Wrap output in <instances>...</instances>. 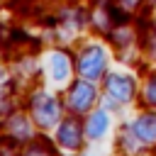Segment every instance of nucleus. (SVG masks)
I'll return each mask as SVG.
<instances>
[{
  "label": "nucleus",
  "mask_w": 156,
  "mask_h": 156,
  "mask_svg": "<svg viewBox=\"0 0 156 156\" xmlns=\"http://www.w3.org/2000/svg\"><path fill=\"white\" fill-rule=\"evenodd\" d=\"M76 66H78V73L85 76L88 80H98L107 66V56H105V49L98 46V44H88L83 46V51L78 54L76 58Z\"/></svg>",
  "instance_id": "f257e3e1"
},
{
  "label": "nucleus",
  "mask_w": 156,
  "mask_h": 156,
  "mask_svg": "<svg viewBox=\"0 0 156 156\" xmlns=\"http://www.w3.org/2000/svg\"><path fill=\"white\" fill-rule=\"evenodd\" d=\"M32 115H34V122L44 129L54 127L58 122V115H61V102L54 98V95H46V93H37L34 100H32Z\"/></svg>",
  "instance_id": "f03ea898"
},
{
  "label": "nucleus",
  "mask_w": 156,
  "mask_h": 156,
  "mask_svg": "<svg viewBox=\"0 0 156 156\" xmlns=\"http://www.w3.org/2000/svg\"><path fill=\"white\" fill-rule=\"evenodd\" d=\"M95 102V85L88 80H76L68 90V107L73 112H85Z\"/></svg>",
  "instance_id": "7ed1b4c3"
},
{
  "label": "nucleus",
  "mask_w": 156,
  "mask_h": 156,
  "mask_svg": "<svg viewBox=\"0 0 156 156\" xmlns=\"http://www.w3.org/2000/svg\"><path fill=\"white\" fill-rule=\"evenodd\" d=\"M107 93H110V100H117V102H132L134 93H136V83L132 76H124V73H112L107 78Z\"/></svg>",
  "instance_id": "20e7f679"
},
{
  "label": "nucleus",
  "mask_w": 156,
  "mask_h": 156,
  "mask_svg": "<svg viewBox=\"0 0 156 156\" xmlns=\"http://www.w3.org/2000/svg\"><path fill=\"white\" fill-rule=\"evenodd\" d=\"M80 134H83V129H80V122H78L76 117H66V119L56 127V141H58L63 149H68V151L80 149V144H83Z\"/></svg>",
  "instance_id": "39448f33"
},
{
  "label": "nucleus",
  "mask_w": 156,
  "mask_h": 156,
  "mask_svg": "<svg viewBox=\"0 0 156 156\" xmlns=\"http://www.w3.org/2000/svg\"><path fill=\"white\" fill-rule=\"evenodd\" d=\"M68 76H71V61H68V56L63 51H54L49 56V78L56 85H61V83L68 80Z\"/></svg>",
  "instance_id": "423d86ee"
},
{
  "label": "nucleus",
  "mask_w": 156,
  "mask_h": 156,
  "mask_svg": "<svg viewBox=\"0 0 156 156\" xmlns=\"http://www.w3.org/2000/svg\"><path fill=\"white\" fill-rule=\"evenodd\" d=\"M132 132L144 144L156 141V115H141V117H136L132 122Z\"/></svg>",
  "instance_id": "0eeeda50"
},
{
  "label": "nucleus",
  "mask_w": 156,
  "mask_h": 156,
  "mask_svg": "<svg viewBox=\"0 0 156 156\" xmlns=\"http://www.w3.org/2000/svg\"><path fill=\"white\" fill-rule=\"evenodd\" d=\"M107 129H110V117H107V112H105V110L93 112L90 119H88V124H85V134H88V139L98 141V139L105 136Z\"/></svg>",
  "instance_id": "6e6552de"
},
{
  "label": "nucleus",
  "mask_w": 156,
  "mask_h": 156,
  "mask_svg": "<svg viewBox=\"0 0 156 156\" xmlns=\"http://www.w3.org/2000/svg\"><path fill=\"white\" fill-rule=\"evenodd\" d=\"M144 100L149 105H156V78H151L146 83V90H144Z\"/></svg>",
  "instance_id": "1a4fd4ad"
},
{
  "label": "nucleus",
  "mask_w": 156,
  "mask_h": 156,
  "mask_svg": "<svg viewBox=\"0 0 156 156\" xmlns=\"http://www.w3.org/2000/svg\"><path fill=\"white\" fill-rule=\"evenodd\" d=\"M0 76H2V68H0Z\"/></svg>",
  "instance_id": "9d476101"
}]
</instances>
